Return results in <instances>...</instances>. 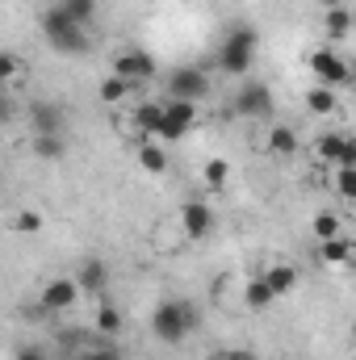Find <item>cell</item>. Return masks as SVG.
<instances>
[{
  "label": "cell",
  "mask_w": 356,
  "mask_h": 360,
  "mask_svg": "<svg viewBox=\"0 0 356 360\" xmlns=\"http://www.w3.org/2000/svg\"><path fill=\"white\" fill-rule=\"evenodd\" d=\"M76 285H80V289H89V293H101V289L109 285V269H105V260L89 256V260L80 264V272H76Z\"/></svg>",
  "instance_id": "obj_12"
},
{
  "label": "cell",
  "mask_w": 356,
  "mask_h": 360,
  "mask_svg": "<svg viewBox=\"0 0 356 360\" xmlns=\"http://www.w3.org/2000/svg\"><path fill=\"white\" fill-rule=\"evenodd\" d=\"M76 302H80V285H76V276H55V281H46L42 293H38L42 314H68Z\"/></svg>",
  "instance_id": "obj_6"
},
{
  "label": "cell",
  "mask_w": 356,
  "mask_h": 360,
  "mask_svg": "<svg viewBox=\"0 0 356 360\" xmlns=\"http://www.w3.org/2000/svg\"><path fill=\"white\" fill-rule=\"evenodd\" d=\"M113 76H122V80H130L139 89V84H147L155 76V59L147 51H139V46H122L113 55Z\"/></svg>",
  "instance_id": "obj_5"
},
{
  "label": "cell",
  "mask_w": 356,
  "mask_h": 360,
  "mask_svg": "<svg viewBox=\"0 0 356 360\" xmlns=\"http://www.w3.org/2000/svg\"><path fill=\"white\" fill-rule=\"evenodd\" d=\"M265 276V285L272 289V297H285V293H293V285H298V269L293 264H272L268 272H260Z\"/></svg>",
  "instance_id": "obj_15"
},
{
  "label": "cell",
  "mask_w": 356,
  "mask_h": 360,
  "mask_svg": "<svg viewBox=\"0 0 356 360\" xmlns=\"http://www.w3.org/2000/svg\"><path fill=\"white\" fill-rule=\"evenodd\" d=\"M139 168L151 172V176H164V172H168V151H164L155 139H143V147H139Z\"/></svg>",
  "instance_id": "obj_13"
},
{
  "label": "cell",
  "mask_w": 356,
  "mask_h": 360,
  "mask_svg": "<svg viewBox=\"0 0 356 360\" xmlns=\"http://www.w3.org/2000/svg\"><path fill=\"white\" fill-rule=\"evenodd\" d=\"M310 72H314V80H319L323 89H340V84H348V63H344L331 46H323V51L310 55Z\"/></svg>",
  "instance_id": "obj_8"
},
{
  "label": "cell",
  "mask_w": 356,
  "mask_h": 360,
  "mask_svg": "<svg viewBox=\"0 0 356 360\" xmlns=\"http://www.w3.org/2000/svg\"><path fill=\"white\" fill-rule=\"evenodd\" d=\"M319 260L323 264H348L352 260V239H344V235H331V239H319Z\"/></svg>",
  "instance_id": "obj_14"
},
{
  "label": "cell",
  "mask_w": 356,
  "mask_h": 360,
  "mask_svg": "<svg viewBox=\"0 0 356 360\" xmlns=\"http://www.w3.org/2000/svg\"><path fill=\"white\" fill-rule=\"evenodd\" d=\"M268 151H272L276 160H289V155L298 151V134H293L289 126H272V130H268Z\"/></svg>",
  "instance_id": "obj_17"
},
{
  "label": "cell",
  "mask_w": 356,
  "mask_h": 360,
  "mask_svg": "<svg viewBox=\"0 0 356 360\" xmlns=\"http://www.w3.org/2000/svg\"><path fill=\"white\" fill-rule=\"evenodd\" d=\"M201 176H205V184H210V188H222V184H227V176H231V164H227V160H205Z\"/></svg>",
  "instance_id": "obj_27"
},
{
  "label": "cell",
  "mask_w": 356,
  "mask_h": 360,
  "mask_svg": "<svg viewBox=\"0 0 356 360\" xmlns=\"http://www.w3.org/2000/svg\"><path fill=\"white\" fill-rule=\"evenodd\" d=\"M319 4H323V8H336V4H344V0H319Z\"/></svg>",
  "instance_id": "obj_35"
},
{
  "label": "cell",
  "mask_w": 356,
  "mask_h": 360,
  "mask_svg": "<svg viewBox=\"0 0 356 360\" xmlns=\"http://www.w3.org/2000/svg\"><path fill=\"white\" fill-rule=\"evenodd\" d=\"M13 231H17V235H38V231H42V214H38V210H21V214L13 218Z\"/></svg>",
  "instance_id": "obj_28"
},
{
  "label": "cell",
  "mask_w": 356,
  "mask_h": 360,
  "mask_svg": "<svg viewBox=\"0 0 356 360\" xmlns=\"http://www.w3.org/2000/svg\"><path fill=\"white\" fill-rule=\"evenodd\" d=\"M243 302H248L252 310H268L276 297H272V289L265 285V276H256V281H248V285H243Z\"/></svg>",
  "instance_id": "obj_22"
},
{
  "label": "cell",
  "mask_w": 356,
  "mask_h": 360,
  "mask_svg": "<svg viewBox=\"0 0 356 360\" xmlns=\"http://www.w3.org/2000/svg\"><path fill=\"white\" fill-rule=\"evenodd\" d=\"M193 126H197V105H193V101H168V105H164V117H160L155 143H177V139H184Z\"/></svg>",
  "instance_id": "obj_4"
},
{
  "label": "cell",
  "mask_w": 356,
  "mask_h": 360,
  "mask_svg": "<svg viewBox=\"0 0 356 360\" xmlns=\"http://www.w3.org/2000/svg\"><path fill=\"white\" fill-rule=\"evenodd\" d=\"M42 34H46V42H51L59 55H84V51H89V30L76 25V21H68V17L59 13V4H51V8L42 13Z\"/></svg>",
  "instance_id": "obj_3"
},
{
  "label": "cell",
  "mask_w": 356,
  "mask_h": 360,
  "mask_svg": "<svg viewBox=\"0 0 356 360\" xmlns=\"http://www.w3.org/2000/svg\"><path fill=\"white\" fill-rule=\"evenodd\" d=\"M256 46H260L256 25H231V34L222 38V51H218L222 76H248L256 63Z\"/></svg>",
  "instance_id": "obj_1"
},
{
  "label": "cell",
  "mask_w": 356,
  "mask_h": 360,
  "mask_svg": "<svg viewBox=\"0 0 356 360\" xmlns=\"http://www.w3.org/2000/svg\"><path fill=\"white\" fill-rule=\"evenodd\" d=\"M210 360H260L256 352H243V348H231V352H218V356H210Z\"/></svg>",
  "instance_id": "obj_33"
},
{
  "label": "cell",
  "mask_w": 356,
  "mask_h": 360,
  "mask_svg": "<svg viewBox=\"0 0 356 360\" xmlns=\"http://www.w3.org/2000/svg\"><path fill=\"white\" fill-rule=\"evenodd\" d=\"M80 360H126V356H122V348H117L113 340L101 335V340H89V344H84V356Z\"/></svg>",
  "instance_id": "obj_23"
},
{
  "label": "cell",
  "mask_w": 356,
  "mask_h": 360,
  "mask_svg": "<svg viewBox=\"0 0 356 360\" xmlns=\"http://www.w3.org/2000/svg\"><path fill=\"white\" fill-rule=\"evenodd\" d=\"M160 117H164V105H151V101L139 105V109H134V126H139V134H143V139H155V134H160Z\"/></svg>",
  "instance_id": "obj_16"
},
{
  "label": "cell",
  "mask_w": 356,
  "mask_h": 360,
  "mask_svg": "<svg viewBox=\"0 0 356 360\" xmlns=\"http://www.w3.org/2000/svg\"><path fill=\"white\" fill-rule=\"evenodd\" d=\"M122 327H126V319H122V310L105 302V306L96 310V331H101L105 340H113V335H122Z\"/></svg>",
  "instance_id": "obj_19"
},
{
  "label": "cell",
  "mask_w": 356,
  "mask_h": 360,
  "mask_svg": "<svg viewBox=\"0 0 356 360\" xmlns=\"http://www.w3.org/2000/svg\"><path fill=\"white\" fill-rule=\"evenodd\" d=\"M130 92H134V84H130V80L109 76V80H101V92H96V96H101V105H122Z\"/></svg>",
  "instance_id": "obj_20"
},
{
  "label": "cell",
  "mask_w": 356,
  "mask_h": 360,
  "mask_svg": "<svg viewBox=\"0 0 356 360\" xmlns=\"http://www.w3.org/2000/svg\"><path fill=\"white\" fill-rule=\"evenodd\" d=\"M306 109H310V113H336V92L323 89V84H314V89L306 92Z\"/></svg>",
  "instance_id": "obj_24"
},
{
  "label": "cell",
  "mask_w": 356,
  "mask_h": 360,
  "mask_svg": "<svg viewBox=\"0 0 356 360\" xmlns=\"http://www.w3.org/2000/svg\"><path fill=\"white\" fill-rule=\"evenodd\" d=\"M25 72V63L13 55V51H0V84H8V80H17Z\"/></svg>",
  "instance_id": "obj_29"
},
{
  "label": "cell",
  "mask_w": 356,
  "mask_h": 360,
  "mask_svg": "<svg viewBox=\"0 0 356 360\" xmlns=\"http://www.w3.org/2000/svg\"><path fill=\"white\" fill-rule=\"evenodd\" d=\"M168 92H172V101H201L205 92H210V80H205V72L201 68H177L172 76H168Z\"/></svg>",
  "instance_id": "obj_9"
},
{
  "label": "cell",
  "mask_w": 356,
  "mask_h": 360,
  "mask_svg": "<svg viewBox=\"0 0 356 360\" xmlns=\"http://www.w3.org/2000/svg\"><path fill=\"white\" fill-rule=\"evenodd\" d=\"M314 235H319V239L340 235V218H336V214H327V210H323V214H314Z\"/></svg>",
  "instance_id": "obj_30"
},
{
  "label": "cell",
  "mask_w": 356,
  "mask_h": 360,
  "mask_svg": "<svg viewBox=\"0 0 356 360\" xmlns=\"http://www.w3.org/2000/svg\"><path fill=\"white\" fill-rule=\"evenodd\" d=\"M34 155L38 160H59L63 155V134H38L34 139Z\"/></svg>",
  "instance_id": "obj_25"
},
{
  "label": "cell",
  "mask_w": 356,
  "mask_h": 360,
  "mask_svg": "<svg viewBox=\"0 0 356 360\" xmlns=\"http://www.w3.org/2000/svg\"><path fill=\"white\" fill-rule=\"evenodd\" d=\"M327 34H331L336 42H344V38L352 34V13H348L344 4H336V8H327Z\"/></svg>",
  "instance_id": "obj_21"
},
{
  "label": "cell",
  "mask_w": 356,
  "mask_h": 360,
  "mask_svg": "<svg viewBox=\"0 0 356 360\" xmlns=\"http://www.w3.org/2000/svg\"><path fill=\"white\" fill-rule=\"evenodd\" d=\"M235 113L239 117H272L276 113V101H272V89L260 84V80H243V89L235 96Z\"/></svg>",
  "instance_id": "obj_7"
},
{
  "label": "cell",
  "mask_w": 356,
  "mask_h": 360,
  "mask_svg": "<svg viewBox=\"0 0 356 360\" xmlns=\"http://www.w3.org/2000/svg\"><path fill=\"white\" fill-rule=\"evenodd\" d=\"M180 226H184L189 239H205V235L214 231V210H210L205 201H184V210H180Z\"/></svg>",
  "instance_id": "obj_10"
},
{
  "label": "cell",
  "mask_w": 356,
  "mask_h": 360,
  "mask_svg": "<svg viewBox=\"0 0 356 360\" xmlns=\"http://www.w3.org/2000/svg\"><path fill=\"white\" fill-rule=\"evenodd\" d=\"M13 360H46V352L42 348H34V344H25V348H17V356Z\"/></svg>",
  "instance_id": "obj_34"
},
{
  "label": "cell",
  "mask_w": 356,
  "mask_h": 360,
  "mask_svg": "<svg viewBox=\"0 0 356 360\" xmlns=\"http://www.w3.org/2000/svg\"><path fill=\"white\" fill-rule=\"evenodd\" d=\"M344 143H348V134H319L314 139V151H319V160H340Z\"/></svg>",
  "instance_id": "obj_26"
},
{
  "label": "cell",
  "mask_w": 356,
  "mask_h": 360,
  "mask_svg": "<svg viewBox=\"0 0 356 360\" xmlns=\"http://www.w3.org/2000/svg\"><path fill=\"white\" fill-rule=\"evenodd\" d=\"M336 188H340L344 201H352L356 197V168H340V172H336Z\"/></svg>",
  "instance_id": "obj_31"
},
{
  "label": "cell",
  "mask_w": 356,
  "mask_h": 360,
  "mask_svg": "<svg viewBox=\"0 0 356 360\" xmlns=\"http://www.w3.org/2000/svg\"><path fill=\"white\" fill-rule=\"evenodd\" d=\"M193 327H197V310H193L189 302H180V297L160 302L155 314H151V331H155L160 344H180V340H189Z\"/></svg>",
  "instance_id": "obj_2"
},
{
  "label": "cell",
  "mask_w": 356,
  "mask_h": 360,
  "mask_svg": "<svg viewBox=\"0 0 356 360\" xmlns=\"http://www.w3.org/2000/svg\"><path fill=\"white\" fill-rule=\"evenodd\" d=\"M59 13H63L68 21H76V25L89 30V21L96 17V0H59Z\"/></svg>",
  "instance_id": "obj_18"
},
{
  "label": "cell",
  "mask_w": 356,
  "mask_h": 360,
  "mask_svg": "<svg viewBox=\"0 0 356 360\" xmlns=\"http://www.w3.org/2000/svg\"><path fill=\"white\" fill-rule=\"evenodd\" d=\"M30 122H34V130L38 134H63V109L59 105H34L30 109Z\"/></svg>",
  "instance_id": "obj_11"
},
{
  "label": "cell",
  "mask_w": 356,
  "mask_h": 360,
  "mask_svg": "<svg viewBox=\"0 0 356 360\" xmlns=\"http://www.w3.org/2000/svg\"><path fill=\"white\" fill-rule=\"evenodd\" d=\"M336 164H340V168H356V143H352V139L344 143V151H340V160H336Z\"/></svg>",
  "instance_id": "obj_32"
}]
</instances>
